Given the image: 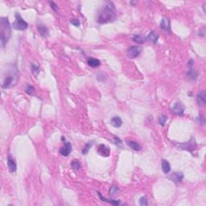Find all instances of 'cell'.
<instances>
[{"mask_svg":"<svg viewBox=\"0 0 206 206\" xmlns=\"http://www.w3.org/2000/svg\"><path fill=\"white\" fill-rule=\"evenodd\" d=\"M0 41L2 48H4L9 41L11 36V28L8 19L6 17H2L0 19Z\"/></svg>","mask_w":206,"mask_h":206,"instance_id":"cell-2","label":"cell"},{"mask_svg":"<svg viewBox=\"0 0 206 206\" xmlns=\"http://www.w3.org/2000/svg\"><path fill=\"white\" fill-rule=\"evenodd\" d=\"M31 72L33 73V75L35 76V77H36V76L40 73V66H39V65L38 64H31Z\"/></svg>","mask_w":206,"mask_h":206,"instance_id":"cell-21","label":"cell"},{"mask_svg":"<svg viewBox=\"0 0 206 206\" xmlns=\"http://www.w3.org/2000/svg\"><path fill=\"white\" fill-rule=\"evenodd\" d=\"M158 39H159V35L157 34L156 31H151L147 36V40H150L151 42H152V43H156L157 40H158Z\"/></svg>","mask_w":206,"mask_h":206,"instance_id":"cell-20","label":"cell"},{"mask_svg":"<svg viewBox=\"0 0 206 206\" xmlns=\"http://www.w3.org/2000/svg\"><path fill=\"white\" fill-rule=\"evenodd\" d=\"M139 205H143V206H146V205H148V200H147V199L146 198V197H141L140 199H139Z\"/></svg>","mask_w":206,"mask_h":206,"instance_id":"cell-28","label":"cell"},{"mask_svg":"<svg viewBox=\"0 0 206 206\" xmlns=\"http://www.w3.org/2000/svg\"><path fill=\"white\" fill-rule=\"evenodd\" d=\"M71 166H72V168L74 170H79V169L81 168V163H80V162L78 160H76V159L72 160V163H71Z\"/></svg>","mask_w":206,"mask_h":206,"instance_id":"cell-27","label":"cell"},{"mask_svg":"<svg viewBox=\"0 0 206 206\" xmlns=\"http://www.w3.org/2000/svg\"><path fill=\"white\" fill-rule=\"evenodd\" d=\"M185 77L188 81H196L198 77V72L193 69H190L186 72Z\"/></svg>","mask_w":206,"mask_h":206,"instance_id":"cell-11","label":"cell"},{"mask_svg":"<svg viewBox=\"0 0 206 206\" xmlns=\"http://www.w3.org/2000/svg\"><path fill=\"white\" fill-rule=\"evenodd\" d=\"M167 120H168V116L165 115V114H163V115L159 116V125H161L163 126L165 125Z\"/></svg>","mask_w":206,"mask_h":206,"instance_id":"cell-26","label":"cell"},{"mask_svg":"<svg viewBox=\"0 0 206 206\" xmlns=\"http://www.w3.org/2000/svg\"><path fill=\"white\" fill-rule=\"evenodd\" d=\"M197 104L200 106H205L206 105V93L205 90L200 91L197 94Z\"/></svg>","mask_w":206,"mask_h":206,"instance_id":"cell-9","label":"cell"},{"mask_svg":"<svg viewBox=\"0 0 206 206\" xmlns=\"http://www.w3.org/2000/svg\"><path fill=\"white\" fill-rule=\"evenodd\" d=\"M93 144H94L93 142H89V143H86L85 144L84 148H83L82 151H81V153H82V155H86V154L89 152L90 149L92 147Z\"/></svg>","mask_w":206,"mask_h":206,"instance_id":"cell-22","label":"cell"},{"mask_svg":"<svg viewBox=\"0 0 206 206\" xmlns=\"http://www.w3.org/2000/svg\"><path fill=\"white\" fill-rule=\"evenodd\" d=\"M142 49L139 46H132L130 47L127 49V56L131 58V59H134L137 58L138 56L140 55Z\"/></svg>","mask_w":206,"mask_h":206,"instance_id":"cell-6","label":"cell"},{"mask_svg":"<svg viewBox=\"0 0 206 206\" xmlns=\"http://www.w3.org/2000/svg\"><path fill=\"white\" fill-rule=\"evenodd\" d=\"M7 168L11 173H15L16 172V168H17L16 163L15 159L11 156H8L7 157Z\"/></svg>","mask_w":206,"mask_h":206,"instance_id":"cell-8","label":"cell"},{"mask_svg":"<svg viewBox=\"0 0 206 206\" xmlns=\"http://www.w3.org/2000/svg\"><path fill=\"white\" fill-rule=\"evenodd\" d=\"M87 64L92 68H97L98 66H100L101 62L98 59H96L94 57H90L87 60Z\"/></svg>","mask_w":206,"mask_h":206,"instance_id":"cell-17","label":"cell"},{"mask_svg":"<svg viewBox=\"0 0 206 206\" xmlns=\"http://www.w3.org/2000/svg\"><path fill=\"white\" fill-rule=\"evenodd\" d=\"M13 28L18 31H24L28 28V23L22 19V17L17 13L16 14V21L13 23Z\"/></svg>","mask_w":206,"mask_h":206,"instance_id":"cell-4","label":"cell"},{"mask_svg":"<svg viewBox=\"0 0 206 206\" xmlns=\"http://www.w3.org/2000/svg\"><path fill=\"white\" fill-rule=\"evenodd\" d=\"M118 192H119V188L117 187V186H112V187L109 188V195L113 196V195H114V194L117 193Z\"/></svg>","mask_w":206,"mask_h":206,"instance_id":"cell-29","label":"cell"},{"mask_svg":"<svg viewBox=\"0 0 206 206\" xmlns=\"http://www.w3.org/2000/svg\"><path fill=\"white\" fill-rule=\"evenodd\" d=\"M171 112L175 115L182 116L184 113V106L181 102H175L171 108Z\"/></svg>","mask_w":206,"mask_h":206,"instance_id":"cell-5","label":"cell"},{"mask_svg":"<svg viewBox=\"0 0 206 206\" xmlns=\"http://www.w3.org/2000/svg\"><path fill=\"white\" fill-rule=\"evenodd\" d=\"M160 28L166 32H171V26H170V21L168 18L163 17L160 23Z\"/></svg>","mask_w":206,"mask_h":206,"instance_id":"cell-12","label":"cell"},{"mask_svg":"<svg viewBox=\"0 0 206 206\" xmlns=\"http://www.w3.org/2000/svg\"><path fill=\"white\" fill-rule=\"evenodd\" d=\"M18 81V75L16 73H11V74H7V75L4 77V80L3 81L2 84V87L3 89H9V88L12 87L13 85L17 83Z\"/></svg>","mask_w":206,"mask_h":206,"instance_id":"cell-3","label":"cell"},{"mask_svg":"<svg viewBox=\"0 0 206 206\" xmlns=\"http://www.w3.org/2000/svg\"><path fill=\"white\" fill-rule=\"evenodd\" d=\"M116 17L115 6L112 2H107L97 16V22L100 24H105L113 22Z\"/></svg>","mask_w":206,"mask_h":206,"instance_id":"cell-1","label":"cell"},{"mask_svg":"<svg viewBox=\"0 0 206 206\" xmlns=\"http://www.w3.org/2000/svg\"><path fill=\"white\" fill-rule=\"evenodd\" d=\"M71 151H72V146H71V144L69 143V142H66L65 146H64L62 148H60V153L64 156H68L69 154H70V152H71Z\"/></svg>","mask_w":206,"mask_h":206,"instance_id":"cell-15","label":"cell"},{"mask_svg":"<svg viewBox=\"0 0 206 206\" xmlns=\"http://www.w3.org/2000/svg\"><path fill=\"white\" fill-rule=\"evenodd\" d=\"M132 40H133V41H134L135 43H137V44H143L144 41H145L144 38L142 37V36H139V35L134 36L133 38H132Z\"/></svg>","mask_w":206,"mask_h":206,"instance_id":"cell-23","label":"cell"},{"mask_svg":"<svg viewBox=\"0 0 206 206\" xmlns=\"http://www.w3.org/2000/svg\"><path fill=\"white\" fill-rule=\"evenodd\" d=\"M70 23H72V25L75 26V27H79L80 24H81V23H80V21H79V19H70Z\"/></svg>","mask_w":206,"mask_h":206,"instance_id":"cell-30","label":"cell"},{"mask_svg":"<svg viewBox=\"0 0 206 206\" xmlns=\"http://www.w3.org/2000/svg\"><path fill=\"white\" fill-rule=\"evenodd\" d=\"M36 28H37L38 32L43 36V37H47L48 36V33H49V31L48 29L45 25L42 24V23H39L36 25Z\"/></svg>","mask_w":206,"mask_h":206,"instance_id":"cell-13","label":"cell"},{"mask_svg":"<svg viewBox=\"0 0 206 206\" xmlns=\"http://www.w3.org/2000/svg\"><path fill=\"white\" fill-rule=\"evenodd\" d=\"M110 124H111L114 127L119 128V127H120V126L122 125V119H120L119 116H115V117H114V118L111 119V120H110Z\"/></svg>","mask_w":206,"mask_h":206,"instance_id":"cell-16","label":"cell"},{"mask_svg":"<svg viewBox=\"0 0 206 206\" xmlns=\"http://www.w3.org/2000/svg\"><path fill=\"white\" fill-rule=\"evenodd\" d=\"M126 144L128 145L129 147H131L132 150L134 151H140L142 149V147L139 143H138L137 142L135 141H131V140H127L126 141Z\"/></svg>","mask_w":206,"mask_h":206,"instance_id":"cell-18","label":"cell"},{"mask_svg":"<svg viewBox=\"0 0 206 206\" xmlns=\"http://www.w3.org/2000/svg\"><path fill=\"white\" fill-rule=\"evenodd\" d=\"M114 139L115 140V143L116 144H119V143H122V141L119 139L118 137H114Z\"/></svg>","mask_w":206,"mask_h":206,"instance_id":"cell-32","label":"cell"},{"mask_svg":"<svg viewBox=\"0 0 206 206\" xmlns=\"http://www.w3.org/2000/svg\"><path fill=\"white\" fill-rule=\"evenodd\" d=\"M98 193L99 197H100V198L102 199V200H103V201H106V202L111 204V205H119V204H120L119 201H116V200H108V199H106V198H105V197H102L100 193Z\"/></svg>","mask_w":206,"mask_h":206,"instance_id":"cell-25","label":"cell"},{"mask_svg":"<svg viewBox=\"0 0 206 206\" xmlns=\"http://www.w3.org/2000/svg\"><path fill=\"white\" fill-rule=\"evenodd\" d=\"M162 170L163 172H164L165 174H168L170 171H171V165L168 160L166 159H163L162 161Z\"/></svg>","mask_w":206,"mask_h":206,"instance_id":"cell-19","label":"cell"},{"mask_svg":"<svg viewBox=\"0 0 206 206\" xmlns=\"http://www.w3.org/2000/svg\"><path fill=\"white\" fill-rule=\"evenodd\" d=\"M49 4H50L52 9L54 10L55 11H58V6H57V5H56V3H53V2H49Z\"/></svg>","mask_w":206,"mask_h":206,"instance_id":"cell-31","label":"cell"},{"mask_svg":"<svg viewBox=\"0 0 206 206\" xmlns=\"http://www.w3.org/2000/svg\"><path fill=\"white\" fill-rule=\"evenodd\" d=\"M180 147L181 149H183V150L188 151H193L197 147V145H196V143H195V140H194V139H191L190 141H188V142L185 143L180 144Z\"/></svg>","mask_w":206,"mask_h":206,"instance_id":"cell-7","label":"cell"},{"mask_svg":"<svg viewBox=\"0 0 206 206\" xmlns=\"http://www.w3.org/2000/svg\"><path fill=\"white\" fill-rule=\"evenodd\" d=\"M97 152H98V154H99L100 156L107 157V156H109V154H110V150H109V147H106V145L101 144V145H99L98 147H97Z\"/></svg>","mask_w":206,"mask_h":206,"instance_id":"cell-10","label":"cell"},{"mask_svg":"<svg viewBox=\"0 0 206 206\" xmlns=\"http://www.w3.org/2000/svg\"><path fill=\"white\" fill-rule=\"evenodd\" d=\"M24 91H25L26 94H29V95H31V96H32V95H35V88L33 87V86H31V85H27V87L25 88V90H24Z\"/></svg>","mask_w":206,"mask_h":206,"instance_id":"cell-24","label":"cell"},{"mask_svg":"<svg viewBox=\"0 0 206 206\" xmlns=\"http://www.w3.org/2000/svg\"><path fill=\"white\" fill-rule=\"evenodd\" d=\"M192 64H193V60H191L190 61H189V63H188V65L192 66V65H193Z\"/></svg>","mask_w":206,"mask_h":206,"instance_id":"cell-33","label":"cell"},{"mask_svg":"<svg viewBox=\"0 0 206 206\" xmlns=\"http://www.w3.org/2000/svg\"><path fill=\"white\" fill-rule=\"evenodd\" d=\"M183 178H184V174H183V172H180L172 173V175H170V177H169V179H170L171 180H172L173 182H175V183L181 182L182 180H183Z\"/></svg>","mask_w":206,"mask_h":206,"instance_id":"cell-14","label":"cell"}]
</instances>
